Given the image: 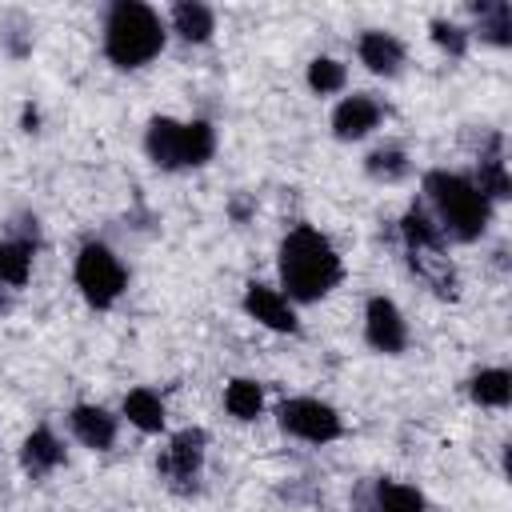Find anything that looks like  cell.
Masks as SVG:
<instances>
[{"instance_id": "10", "label": "cell", "mask_w": 512, "mask_h": 512, "mask_svg": "<svg viewBox=\"0 0 512 512\" xmlns=\"http://www.w3.org/2000/svg\"><path fill=\"white\" fill-rule=\"evenodd\" d=\"M380 124V104L372 96H344L332 112V132L340 140H360Z\"/></svg>"}, {"instance_id": "4", "label": "cell", "mask_w": 512, "mask_h": 512, "mask_svg": "<svg viewBox=\"0 0 512 512\" xmlns=\"http://www.w3.org/2000/svg\"><path fill=\"white\" fill-rule=\"evenodd\" d=\"M144 148H148V160L156 168H200L212 160L216 152V132L212 124L204 120H168V116H156L144 132Z\"/></svg>"}, {"instance_id": "18", "label": "cell", "mask_w": 512, "mask_h": 512, "mask_svg": "<svg viewBox=\"0 0 512 512\" xmlns=\"http://www.w3.org/2000/svg\"><path fill=\"white\" fill-rule=\"evenodd\" d=\"M224 408L236 416V420H256L260 416V408H264V392H260V384L256 380H232L228 384V392H224Z\"/></svg>"}, {"instance_id": "12", "label": "cell", "mask_w": 512, "mask_h": 512, "mask_svg": "<svg viewBox=\"0 0 512 512\" xmlns=\"http://www.w3.org/2000/svg\"><path fill=\"white\" fill-rule=\"evenodd\" d=\"M356 52H360V64L368 72H380V76H392L404 64V44L392 32H364Z\"/></svg>"}, {"instance_id": "17", "label": "cell", "mask_w": 512, "mask_h": 512, "mask_svg": "<svg viewBox=\"0 0 512 512\" xmlns=\"http://www.w3.org/2000/svg\"><path fill=\"white\" fill-rule=\"evenodd\" d=\"M124 416H128L140 432H160V428H164V404H160V396L148 392V388H136V392L124 396Z\"/></svg>"}, {"instance_id": "15", "label": "cell", "mask_w": 512, "mask_h": 512, "mask_svg": "<svg viewBox=\"0 0 512 512\" xmlns=\"http://www.w3.org/2000/svg\"><path fill=\"white\" fill-rule=\"evenodd\" d=\"M400 232H404V240H408L412 256L436 252V248L444 244V232H440V224H432L424 208H408V212H404V220H400Z\"/></svg>"}, {"instance_id": "3", "label": "cell", "mask_w": 512, "mask_h": 512, "mask_svg": "<svg viewBox=\"0 0 512 512\" xmlns=\"http://www.w3.org/2000/svg\"><path fill=\"white\" fill-rule=\"evenodd\" d=\"M424 192H428V200H432V208L440 216V232H448L452 240H476L492 220L488 196L472 180H464L456 172H440V168L428 172L424 176Z\"/></svg>"}, {"instance_id": "9", "label": "cell", "mask_w": 512, "mask_h": 512, "mask_svg": "<svg viewBox=\"0 0 512 512\" xmlns=\"http://www.w3.org/2000/svg\"><path fill=\"white\" fill-rule=\"evenodd\" d=\"M244 312L252 320H260L264 328H272V332H296V312H292L288 296H280L268 284H248L244 288Z\"/></svg>"}, {"instance_id": "22", "label": "cell", "mask_w": 512, "mask_h": 512, "mask_svg": "<svg viewBox=\"0 0 512 512\" xmlns=\"http://www.w3.org/2000/svg\"><path fill=\"white\" fill-rule=\"evenodd\" d=\"M472 12H480L484 16V24H480V32L492 40V44H508L512 36V8L500 0V4H472Z\"/></svg>"}, {"instance_id": "5", "label": "cell", "mask_w": 512, "mask_h": 512, "mask_svg": "<svg viewBox=\"0 0 512 512\" xmlns=\"http://www.w3.org/2000/svg\"><path fill=\"white\" fill-rule=\"evenodd\" d=\"M124 284H128V272L104 244H84L80 248V256H76V288L84 292L88 304H96V308L116 304Z\"/></svg>"}, {"instance_id": "24", "label": "cell", "mask_w": 512, "mask_h": 512, "mask_svg": "<svg viewBox=\"0 0 512 512\" xmlns=\"http://www.w3.org/2000/svg\"><path fill=\"white\" fill-rule=\"evenodd\" d=\"M364 168H368V176H376V180H400V176L408 172V160H404L400 148H376V152L364 160Z\"/></svg>"}, {"instance_id": "26", "label": "cell", "mask_w": 512, "mask_h": 512, "mask_svg": "<svg viewBox=\"0 0 512 512\" xmlns=\"http://www.w3.org/2000/svg\"><path fill=\"white\" fill-rule=\"evenodd\" d=\"M4 308H8V296H4V288H0V312H4Z\"/></svg>"}, {"instance_id": "11", "label": "cell", "mask_w": 512, "mask_h": 512, "mask_svg": "<svg viewBox=\"0 0 512 512\" xmlns=\"http://www.w3.org/2000/svg\"><path fill=\"white\" fill-rule=\"evenodd\" d=\"M68 424H72V432H76V440H80L84 448L104 452V448H112V440H116V420H112L104 408H96V404H76L72 416H68Z\"/></svg>"}, {"instance_id": "16", "label": "cell", "mask_w": 512, "mask_h": 512, "mask_svg": "<svg viewBox=\"0 0 512 512\" xmlns=\"http://www.w3.org/2000/svg\"><path fill=\"white\" fill-rule=\"evenodd\" d=\"M468 392H472V400H476V404L504 408V404L512 400V376H508L504 368H484V372H476V376H472Z\"/></svg>"}, {"instance_id": "13", "label": "cell", "mask_w": 512, "mask_h": 512, "mask_svg": "<svg viewBox=\"0 0 512 512\" xmlns=\"http://www.w3.org/2000/svg\"><path fill=\"white\" fill-rule=\"evenodd\" d=\"M60 460H64V444H60L48 428H36V432L24 440V448H20V464H24V472H32V476H48Z\"/></svg>"}, {"instance_id": "19", "label": "cell", "mask_w": 512, "mask_h": 512, "mask_svg": "<svg viewBox=\"0 0 512 512\" xmlns=\"http://www.w3.org/2000/svg\"><path fill=\"white\" fill-rule=\"evenodd\" d=\"M32 272L28 240H0V284H24Z\"/></svg>"}, {"instance_id": "20", "label": "cell", "mask_w": 512, "mask_h": 512, "mask_svg": "<svg viewBox=\"0 0 512 512\" xmlns=\"http://www.w3.org/2000/svg\"><path fill=\"white\" fill-rule=\"evenodd\" d=\"M376 504H380V512H424V496H420L416 488L392 484V480H380Z\"/></svg>"}, {"instance_id": "2", "label": "cell", "mask_w": 512, "mask_h": 512, "mask_svg": "<svg viewBox=\"0 0 512 512\" xmlns=\"http://www.w3.org/2000/svg\"><path fill=\"white\" fill-rule=\"evenodd\" d=\"M164 48L160 16L140 0H116L104 16V52L116 68H144Z\"/></svg>"}, {"instance_id": "25", "label": "cell", "mask_w": 512, "mask_h": 512, "mask_svg": "<svg viewBox=\"0 0 512 512\" xmlns=\"http://www.w3.org/2000/svg\"><path fill=\"white\" fill-rule=\"evenodd\" d=\"M432 40H436L440 48H448L452 56H460V52L468 48V36H464V28H456V24H444V20H432Z\"/></svg>"}, {"instance_id": "6", "label": "cell", "mask_w": 512, "mask_h": 512, "mask_svg": "<svg viewBox=\"0 0 512 512\" xmlns=\"http://www.w3.org/2000/svg\"><path fill=\"white\" fill-rule=\"evenodd\" d=\"M276 420L284 432L300 436V440H312V444H328L340 436V416L332 404L324 400H312V396H292L276 408Z\"/></svg>"}, {"instance_id": "23", "label": "cell", "mask_w": 512, "mask_h": 512, "mask_svg": "<svg viewBox=\"0 0 512 512\" xmlns=\"http://www.w3.org/2000/svg\"><path fill=\"white\" fill-rule=\"evenodd\" d=\"M484 196H492V200H508L512 196V180H508V168H504V160H496V156H488V160H480V184H476Z\"/></svg>"}, {"instance_id": "14", "label": "cell", "mask_w": 512, "mask_h": 512, "mask_svg": "<svg viewBox=\"0 0 512 512\" xmlns=\"http://www.w3.org/2000/svg\"><path fill=\"white\" fill-rule=\"evenodd\" d=\"M172 28H176L188 44H204V40L212 36V28H216V16H212V8L200 4V0H180V4L172 8Z\"/></svg>"}, {"instance_id": "8", "label": "cell", "mask_w": 512, "mask_h": 512, "mask_svg": "<svg viewBox=\"0 0 512 512\" xmlns=\"http://www.w3.org/2000/svg\"><path fill=\"white\" fill-rule=\"evenodd\" d=\"M204 444H208V436H204L200 428H180V432L172 436L164 460H160V472H164L172 484H184V488H188V484L200 476Z\"/></svg>"}, {"instance_id": "7", "label": "cell", "mask_w": 512, "mask_h": 512, "mask_svg": "<svg viewBox=\"0 0 512 512\" xmlns=\"http://www.w3.org/2000/svg\"><path fill=\"white\" fill-rule=\"evenodd\" d=\"M364 336H368V344H372L376 352H388V356L404 352V344H408V324H404L400 308H396L388 296H372V300H368V308H364Z\"/></svg>"}, {"instance_id": "21", "label": "cell", "mask_w": 512, "mask_h": 512, "mask_svg": "<svg viewBox=\"0 0 512 512\" xmlns=\"http://www.w3.org/2000/svg\"><path fill=\"white\" fill-rule=\"evenodd\" d=\"M344 80H348V72H344V64H340V60L316 56V60L308 64V88H312V92H320V96L340 92V88H344Z\"/></svg>"}, {"instance_id": "1", "label": "cell", "mask_w": 512, "mask_h": 512, "mask_svg": "<svg viewBox=\"0 0 512 512\" xmlns=\"http://www.w3.org/2000/svg\"><path fill=\"white\" fill-rule=\"evenodd\" d=\"M280 280L292 300H320L340 280V256L316 228L300 224L280 244Z\"/></svg>"}]
</instances>
